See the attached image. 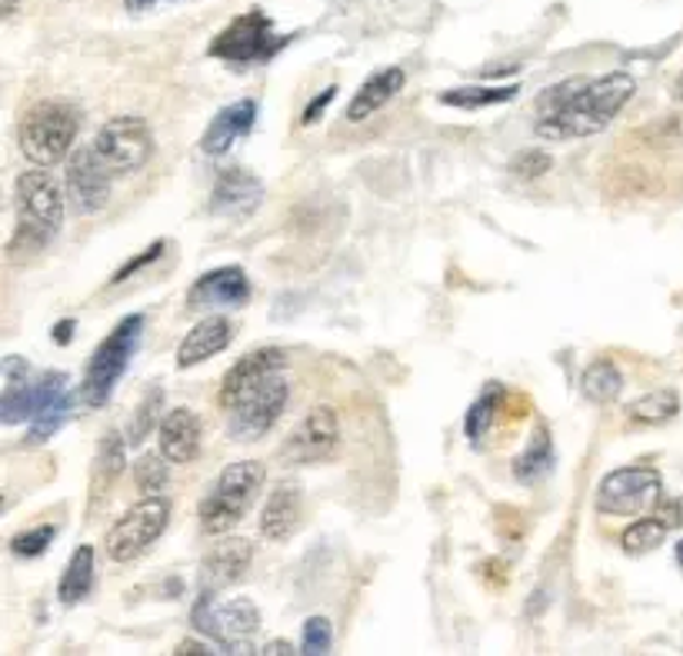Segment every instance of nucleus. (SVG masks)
<instances>
[{
	"label": "nucleus",
	"instance_id": "e433bc0d",
	"mask_svg": "<svg viewBox=\"0 0 683 656\" xmlns=\"http://www.w3.org/2000/svg\"><path fill=\"white\" fill-rule=\"evenodd\" d=\"M510 171H514L517 177H544L547 171H554V157L547 150H524L514 157Z\"/></svg>",
	"mask_w": 683,
	"mask_h": 656
},
{
	"label": "nucleus",
	"instance_id": "a878e982",
	"mask_svg": "<svg viewBox=\"0 0 683 656\" xmlns=\"http://www.w3.org/2000/svg\"><path fill=\"white\" fill-rule=\"evenodd\" d=\"M517 84H497V88H457V91H444L441 104L444 107H457V111H483V107H497L517 97Z\"/></svg>",
	"mask_w": 683,
	"mask_h": 656
},
{
	"label": "nucleus",
	"instance_id": "6e6552de",
	"mask_svg": "<svg viewBox=\"0 0 683 656\" xmlns=\"http://www.w3.org/2000/svg\"><path fill=\"white\" fill-rule=\"evenodd\" d=\"M291 396V383L284 373L264 377L258 387H250L230 410H227V434L237 444H258L284 414Z\"/></svg>",
	"mask_w": 683,
	"mask_h": 656
},
{
	"label": "nucleus",
	"instance_id": "393cba45",
	"mask_svg": "<svg viewBox=\"0 0 683 656\" xmlns=\"http://www.w3.org/2000/svg\"><path fill=\"white\" fill-rule=\"evenodd\" d=\"M127 467V447L121 440V434H107L101 440V450H98V460H94V480H91V490H94V500H101L107 490L114 486V480L124 473Z\"/></svg>",
	"mask_w": 683,
	"mask_h": 656
},
{
	"label": "nucleus",
	"instance_id": "4be33fe9",
	"mask_svg": "<svg viewBox=\"0 0 683 656\" xmlns=\"http://www.w3.org/2000/svg\"><path fill=\"white\" fill-rule=\"evenodd\" d=\"M300 514H304L300 486L297 483H281L274 494L267 497L264 510H261V533L271 543H284L300 527Z\"/></svg>",
	"mask_w": 683,
	"mask_h": 656
},
{
	"label": "nucleus",
	"instance_id": "2eb2a0df",
	"mask_svg": "<svg viewBox=\"0 0 683 656\" xmlns=\"http://www.w3.org/2000/svg\"><path fill=\"white\" fill-rule=\"evenodd\" d=\"M250 560H253V546L243 537H227V540L214 543L201 560V590L220 594V590L234 587L250 569Z\"/></svg>",
	"mask_w": 683,
	"mask_h": 656
},
{
	"label": "nucleus",
	"instance_id": "bb28decb",
	"mask_svg": "<svg viewBox=\"0 0 683 656\" xmlns=\"http://www.w3.org/2000/svg\"><path fill=\"white\" fill-rule=\"evenodd\" d=\"M676 414H680V396L673 390H653L627 406L630 424H640V427H660L673 421Z\"/></svg>",
	"mask_w": 683,
	"mask_h": 656
},
{
	"label": "nucleus",
	"instance_id": "aec40b11",
	"mask_svg": "<svg viewBox=\"0 0 683 656\" xmlns=\"http://www.w3.org/2000/svg\"><path fill=\"white\" fill-rule=\"evenodd\" d=\"M253 120H258V101H250V97L220 107L214 114V120L207 124L204 137H201V150L210 153V157L227 153L240 137H247L253 130Z\"/></svg>",
	"mask_w": 683,
	"mask_h": 656
},
{
	"label": "nucleus",
	"instance_id": "423d86ee",
	"mask_svg": "<svg viewBox=\"0 0 683 656\" xmlns=\"http://www.w3.org/2000/svg\"><path fill=\"white\" fill-rule=\"evenodd\" d=\"M191 623L201 636L214 640L220 646V653H253L250 636L261 626V613L247 597L217 603L214 590H201V597L191 610Z\"/></svg>",
	"mask_w": 683,
	"mask_h": 656
},
{
	"label": "nucleus",
	"instance_id": "1a4fd4ad",
	"mask_svg": "<svg viewBox=\"0 0 683 656\" xmlns=\"http://www.w3.org/2000/svg\"><path fill=\"white\" fill-rule=\"evenodd\" d=\"M663 480L653 467H624L614 470L596 486V514L604 517H640L660 507Z\"/></svg>",
	"mask_w": 683,
	"mask_h": 656
},
{
	"label": "nucleus",
	"instance_id": "f257e3e1",
	"mask_svg": "<svg viewBox=\"0 0 683 656\" xmlns=\"http://www.w3.org/2000/svg\"><path fill=\"white\" fill-rule=\"evenodd\" d=\"M634 91L637 84L630 73L570 77L540 94L534 130L544 140H577L601 134L627 107Z\"/></svg>",
	"mask_w": 683,
	"mask_h": 656
},
{
	"label": "nucleus",
	"instance_id": "f3484780",
	"mask_svg": "<svg viewBox=\"0 0 683 656\" xmlns=\"http://www.w3.org/2000/svg\"><path fill=\"white\" fill-rule=\"evenodd\" d=\"M264 200V184L243 168H227L217 174L210 191V214L217 217H250Z\"/></svg>",
	"mask_w": 683,
	"mask_h": 656
},
{
	"label": "nucleus",
	"instance_id": "5701e85b",
	"mask_svg": "<svg viewBox=\"0 0 683 656\" xmlns=\"http://www.w3.org/2000/svg\"><path fill=\"white\" fill-rule=\"evenodd\" d=\"M407 84V73L400 67H387V70H377L374 77H367L361 91L354 94L351 107H348V120L351 124H361L367 117H374L380 107H387Z\"/></svg>",
	"mask_w": 683,
	"mask_h": 656
},
{
	"label": "nucleus",
	"instance_id": "c756f323",
	"mask_svg": "<svg viewBox=\"0 0 683 656\" xmlns=\"http://www.w3.org/2000/svg\"><path fill=\"white\" fill-rule=\"evenodd\" d=\"M670 533V527L660 520V517H640L634 520L624 533H621V546L624 553L630 556H640V553H650L663 543V537Z\"/></svg>",
	"mask_w": 683,
	"mask_h": 656
},
{
	"label": "nucleus",
	"instance_id": "72a5a7b5",
	"mask_svg": "<svg viewBox=\"0 0 683 656\" xmlns=\"http://www.w3.org/2000/svg\"><path fill=\"white\" fill-rule=\"evenodd\" d=\"M67 410H70V396H64V400H57L54 406H47L37 421H31L27 444H44V440H50V437L64 427V421H67Z\"/></svg>",
	"mask_w": 683,
	"mask_h": 656
},
{
	"label": "nucleus",
	"instance_id": "6ab92c4d",
	"mask_svg": "<svg viewBox=\"0 0 683 656\" xmlns=\"http://www.w3.org/2000/svg\"><path fill=\"white\" fill-rule=\"evenodd\" d=\"M250 300V280L240 267H220L204 274L187 290V310H220V307H243Z\"/></svg>",
	"mask_w": 683,
	"mask_h": 656
},
{
	"label": "nucleus",
	"instance_id": "20e7f679",
	"mask_svg": "<svg viewBox=\"0 0 683 656\" xmlns=\"http://www.w3.org/2000/svg\"><path fill=\"white\" fill-rule=\"evenodd\" d=\"M264 483V463L258 460H237L230 463L217 483L210 486V494L201 500V530L207 537H224L230 533L243 514L250 510V504L258 500V490Z\"/></svg>",
	"mask_w": 683,
	"mask_h": 656
},
{
	"label": "nucleus",
	"instance_id": "f03ea898",
	"mask_svg": "<svg viewBox=\"0 0 683 656\" xmlns=\"http://www.w3.org/2000/svg\"><path fill=\"white\" fill-rule=\"evenodd\" d=\"M67 214V194L44 168L18 177V233L11 240V261H24V251H44L57 237Z\"/></svg>",
	"mask_w": 683,
	"mask_h": 656
},
{
	"label": "nucleus",
	"instance_id": "f8f14e48",
	"mask_svg": "<svg viewBox=\"0 0 683 656\" xmlns=\"http://www.w3.org/2000/svg\"><path fill=\"white\" fill-rule=\"evenodd\" d=\"M111 177L114 174L107 171V163L98 157L94 147L70 150L64 187H67V204L73 207V214L91 217V214L104 210L111 200Z\"/></svg>",
	"mask_w": 683,
	"mask_h": 656
},
{
	"label": "nucleus",
	"instance_id": "7c9ffc66",
	"mask_svg": "<svg viewBox=\"0 0 683 656\" xmlns=\"http://www.w3.org/2000/svg\"><path fill=\"white\" fill-rule=\"evenodd\" d=\"M500 403H503V387L493 380V383H487V390H483V393L474 400V406L467 410L464 427H467V437H470V440H480V437L490 430V424H493V417H497Z\"/></svg>",
	"mask_w": 683,
	"mask_h": 656
},
{
	"label": "nucleus",
	"instance_id": "a211bd4d",
	"mask_svg": "<svg viewBox=\"0 0 683 656\" xmlns=\"http://www.w3.org/2000/svg\"><path fill=\"white\" fill-rule=\"evenodd\" d=\"M201 440H204V427L201 417L194 414L191 406H178L160 421L157 427V450L174 463H194L201 453Z\"/></svg>",
	"mask_w": 683,
	"mask_h": 656
},
{
	"label": "nucleus",
	"instance_id": "4c0bfd02",
	"mask_svg": "<svg viewBox=\"0 0 683 656\" xmlns=\"http://www.w3.org/2000/svg\"><path fill=\"white\" fill-rule=\"evenodd\" d=\"M163 248H167V243H163V240H157V243H150V248H147V251H144L140 257H134L130 264H124V267L117 271V277H114V284H124V280H130V277H134L137 271H144V267H147L150 261H157V257L163 254Z\"/></svg>",
	"mask_w": 683,
	"mask_h": 656
},
{
	"label": "nucleus",
	"instance_id": "a18cd8bd",
	"mask_svg": "<svg viewBox=\"0 0 683 656\" xmlns=\"http://www.w3.org/2000/svg\"><path fill=\"white\" fill-rule=\"evenodd\" d=\"M673 101H676V104H683V73L673 80Z\"/></svg>",
	"mask_w": 683,
	"mask_h": 656
},
{
	"label": "nucleus",
	"instance_id": "39448f33",
	"mask_svg": "<svg viewBox=\"0 0 683 656\" xmlns=\"http://www.w3.org/2000/svg\"><path fill=\"white\" fill-rule=\"evenodd\" d=\"M80 114L64 101H41L27 111L21 124V150L34 168H54L77 140Z\"/></svg>",
	"mask_w": 683,
	"mask_h": 656
},
{
	"label": "nucleus",
	"instance_id": "0eeeda50",
	"mask_svg": "<svg viewBox=\"0 0 683 656\" xmlns=\"http://www.w3.org/2000/svg\"><path fill=\"white\" fill-rule=\"evenodd\" d=\"M291 44V34H277L274 21L264 11H247L240 18H234L207 47L210 57L243 67V64H267L274 60L284 47Z\"/></svg>",
	"mask_w": 683,
	"mask_h": 656
},
{
	"label": "nucleus",
	"instance_id": "49530a36",
	"mask_svg": "<svg viewBox=\"0 0 683 656\" xmlns=\"http://www.w3.org/2000/svg\"><path fill=\"white\" fill-rule=\"evenodd\" d=\"M18 14V0H4V21H11Z\"/></svg>",
	"mask_w": 683,
	"mask_h": 656
},
{
	"label": "nucleus",
	"instance_id": "de8ad7c7",
	"mask_svg": "<svg viewBox=\"0 0 683 656\" xmlns=\"http://www.w3.org/2000/svg\"><path fill=\"white\" fill-rule=\"evenodd\" d=\"M673 553H676V563H680V566H683V540H680V543H676V550H673Z\"/></svg>",
	"mask_w": 683,
	"mask_h": 656
},
{
	"label": "nucleus",
	"instance_id": "9b49d317",
	"mask_svg": "<svg viewBox=\"0 0 683 656\" xmlns=\"http://www.w3.org/2000/svg\"><path fill=\"white\" fill-rule=\"evenodd\" d=\"M91 147L98 150V157L107 163V171L114 177H127V174H137L153 157V134L144 117L121 114V117H111L98 130Z\"/></svg>",
	"mask_w": 683,
	"mask_h": 656
},
{
	"label": "nucleus",
	"instance_id": "c85d7f7f",
	"mask_svg": "<svg viewBox=\"0 0 683 656\" xmlns=\"http://www.w3.org/2000/svg\"><path fill=\"white\" fill-rule=\"evenodd\" d=\"M550 470H554V440H550V434L540 427V430L534 434V440L527 444V450L514 460V476H517L521 483H537V480H544Z\"/></svg>",
	"mask_w": 683,
	"mask_h": 656
},
{
	"label": "nucleus",
	"instance_id": "f704fd0d",
	"mask_svg": "<svg viewBox=\"0 0 683 656\" xmlns=\"http://www.w3.org/2000/svg\"><path fill=\"white\" fill-rule=\"evenodd\" d=\"M54 537H57V527H50V523H44L37 530H24L11 540V553L21 556V560H34L54 543Z\"/></svg>",
	"mask_w": 683,
	"mask_h": 656
},
{
	"label": "nucleus",
	"instance_id": "ddd939ff",
	"mask_svg": "<svg viewBox=\"0 0 683 656\" xmlns=\"http://www.w3.org/2000/svg\"><path fill=\"white\" fill-rule=\"evenodd\" d=\"M337 444H340V421L333 414V406H314L284 440L281 457L284 463H297V467L323 463L333 457Z\"/></svg>",
	"mask_w": 683,
	"mask_h": 656
},
{
	"label": "nucleus",
	"instance_id": "ea45409f",
	"mask_svg": "<svg viewBox=\"0 0 683 656\" xmlns=\"http://www.w3.org/2000/svg\"><path fill=\"white\" fill-rule=\"evenodd\" d=\"M657 517H660V520L673 530V527H680V523H683V504H680V500H667V504H660Z\"/></svg>",
	"mask_w": 683,
	"mask_h": 656
},
{
	"label": "nucleus",
	"instance_id": "2f4dec72",
	"mask_svg": "<svg viewBox=\"0 0 683 656\" xmlns=\"http://www.w3.org/2000/svg\"><path fill=\"white\" fill-rule=\"evenodd\" d=\"M160 406H163V390L160 387L147 390V396H144L140 410H137V421H130V437L127 440L134 447H140L147 440V434H153L160 427Z\"/></svg>",
	"mask_w": 683,
	"mask_h": 656
},
{
	"label": "nucleus",
	"instance_id": "412c9836",
	"mask_svg": "<svg viewBox=\"0 0 683 656\" xmlns=\"http://www.w3.org/2000/svg\"><path fill=\"white\" fill-rule=\"evenodd\" d=\"M230 341H234V323L227 317H220V313H210V317H204L194 326V331L181 341V347H178V367L181 370L197 367V364L224 354L230 347Z\"/></svg>",
	"mask_w": 683,
	"mask_h": 656
},
{
	"label": "nucleus",
	"instance_id": "9d476101",
	"mask_svg": "<svg viewBox=\"0 0 683 656\" xmlns=\"http://www.w3.org/2000/svg\"><path fill=\"white\" fill-rule=\"evenodd\" d=\"M170 523V500L160 494H147L140 504H134L111 530H107V556L114 563H130L144 556L167 530Z\"/></svg>",
	"mask_w": 683,
	"mask_h": 656
},
{
	"label": "nucleus",
	"instance_id": "7ed1b4c3",
	"mask_svg": "<svg viewBox=\"0 0 683 656\" xmlns=\"http://www.w3.org/2000/svg\"><path fill=\"white\" fill-rule=\"evenodd\" d=\"M140 337H144V317L130 313L98 344V350L88 360V370H83V380H80L83 406L98 410L111 400L114 387L121 383V377L127 373V367L140 347Z\"/></svg>",
	"mask_w": 683,
	"mask_h": 656
},
{
	"label": "nucleus",
	"instance_id": "58836bf2",
	"mask_svg": "<svg viewBox=\"0 0 683 656\" xmlns=\"http://www.w3.org/2000/svg\"><path fill=\"white\" fill-rule=\"evenodd\" d=\"M333 97H337V88H327L320 97H314L310 104H307V111H304V127H310V124H317L320 117H323V111L333 104Z\"/></svg>",
	"mask_w": 683,
	"mask_h": 656
},
{
	"label": "nucleus",
	"instance_id": "dca6fc26",
	"mask_svg": "<svg viewBox=\"0 0 683 656\" xmlns=\"http://www.w3.org/2000/svg\"><path fill=\"white\" fill-rule=\"evenodd\" d=\"M287 367V354L281 350V347H261V350H250L247 357H240L227 373H224V380H220V393H217V400H220V406L224 410H230L250 387H258L264 377H271V373H281Z\"/></svg>",
	"mask_w": 683,
	"mask_h": 656
},
{
	"label": "nucleus",
	"instance_id": "c03bdc74",
	"mask_svg": "<svg viewBox=\"0 0 683 656\" xmlns=\"http://www.w3.org/2000/svg\"><path fill=\"white\" fill-rule=\"evenodd\" d=\"M153 4H160V0H127V8H130V11H147V8H153Z\"/></svg>",
	"mask_w": 683,
	"mask_h": 656
},
{
	"label": "nucleus",
	"instance_id": "473e14b6",
	"mask_svg": "<svg viewBox=\"0 0 683 656\" xmlns=\"http://www.w3.org/2000/svg\"><path fill=\"white\" fill-rule=\"evenodd\" d=\"M167 467H170V460L160 450L144 453L134 463V480H137V486L144 490V494H160V490L167 486Z\"/></svg>",
	"mask_w": 683,
	"mask_h": 656
},
{
	"label": "nucleus",
	"instance_id": "c9c22d12",
	"mask_svg": "<svg viewBox=\"0 0 683 656\" xmlns=\"http://www.w3.org/2000/svg\"><path fill=\"white\" fill-rule=\"evenodd\" d=\"M333 646V630L327 617H310L304 623V640H300V653L317 656V653H330Z\"/></svg>",
	"mask_w": 683,
	"mask_h": 656
},
{
	"label": "nucleus",
	"instance_id": "cd10ccee",
	"mask_svg": "<svg viewBox=\"0 0 683 656\" xmlns=\"http://www.w3.org/2000/svg\"><path fill=\"white\" fill-rule=\"evenodd\" d=\"M624 390V377L611 360H593L580 377V393L590 403H614Z\"/></svg>",
	"mask_w": 683,
	"mask_h": 656
},
{
	"label": "nucleus",
	"instance_id": "4468645a",
	"mask_svg": "<svg viewBox=\"0 0 683 656\" xmlns=\"http://www.w3.org/2000/svg\"><path fill=\"white\" fill-rule=\"evenodd\" d=\"M67 396V373H44L41 380H24L18 387H4L0 396V421L8 427L37 421L47 406Z\"/></svg>",
	"mask_w": 683,
	"mask_h": 656
},
{
	"label": "nucleus",
	"instance_id": "b1692460",
	"mask_svg": "<svg viewBox=\"0 0 683 656\" xmlns=\"http://www.w3.org/2000/svg\"><path fill=\"white\" fill-rule=\"evenodd\" d=\"M94 587V550L91 546H77L67 560V569H64V577H60V587H57V597L60 603L73 607L80 603L83 597L91 594Z\"/></svg>",
	"mask_w": 683,
	"mask_h": 656
},
{
	"label": "nucleus",
	"instance_id": "a19ab883",
	"mask_svg": "<svg viewBox=\"0 0 683 656\" xmlns=\"http://www.w3.org/2000/svg\"><path fill=\"white\" fill-rule=\"evenodd\" d=\"M70 331H73V320H60V323L54 326V341H57V344H67V341H70Z\"/></svg>",
	"mask_w": 683,
	"mask_h": 656
},
{
	"label": "nucleus",
	"instance_id": "79ce46f5",
	"mask_svg": "<svg viewBox=\"0 0 683 656\" xmlns=\"http://www.w3.org/2000/svg\"><path fill=\"white\" fill-rule=\"evenodd\" d=\"M178 653H217V649H207L204 643H194V640L187 643V640H184V643L178 646Z\"/></svg>",
	"mask_w": 683,
	"mask_h": 656
},
{
	"label": "nucleus",
	"instance_id": "37998d69",
	"mask_svg": "<svg viewBox=\"0 0 683 656\" xmlns=\"http://www.w3.org/2000/svg\"><path fill=\"white\" fill-rule=\"evenodd\" d=\"M264 653H294V646H291V643H284V640H274V643H267V646H264Z\"/></svg>",
	"mask_w": 683,
	"mask_h": 656
}]
</instances>
